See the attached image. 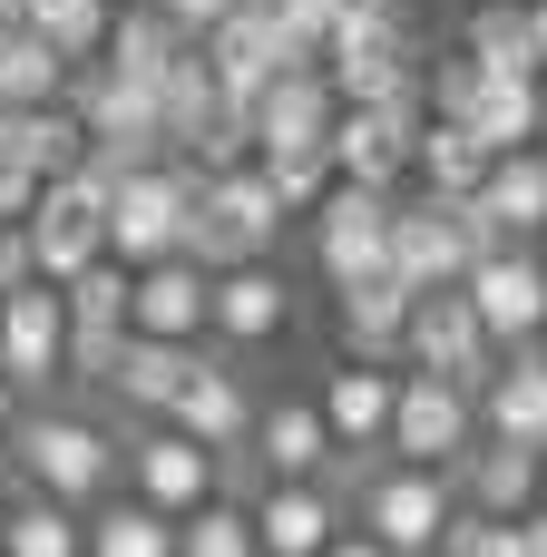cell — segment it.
<instances>
[{
    "label": "cell",
    "instance_id": "cell-29",
    "mask_svg": "<svg viewBox=\"0 0 547 557\" xmlns=\"http://www.w3.org/2000/svg\"><path fill=\"white\" fill-rule=\"evenodd\" d=\"M78 557H176V519L147 499H117V509L78 519Z\"/></svg>",
    "mask_w": 547,
    "mask_h": 557
},
{
    "label": "cell",
    "instance_id": "cell-15",
    "mask_svg": "<svg viewBox=\"0 0 547 557\" xmlns=\"http://www.w3.org/2000/svg\"><path fill=\"white\" fill-rule=\"evenodd\" d=\"M127 333L157 343H206V264L196 255H157L127 274Z\"/></svg>",
    "mask_w": 547,
    "mask_h": 557
},
{
    "label": "cell",
    "instance_id": "cell-42",
    "mask_svg": "<svg viewBox=\"0 0 547 557\" xmlns=\"http://www.w3.org/2000/svg\"><path fill=\"white\" fill-rule=\"evenodd\" d=\"M157 10H166V20H176V29H186V39H196V29H206V20H225V10H235V0H157Z\"/></svg>",
    "mask_w": 547,
    "mask_h": 557
},
{
    "label": "cell",
    "instance_id": "cell-10",
    "mask_svg": "<svg viewBox=\"0 0 547 557\" xmlns=\"http://www.w3.org/2000/svg\"><path fill=\"white\" fill-rule=\"evenodd\" d=\"M470 255H489V245L460 225V206H440V196H421V206H391L382 274H401L411 294H431V284H460V274H470Z\"/></svg>",
    "mask_w": 547,
    "mask_h": 557
},
{
    "label": "cell",
    "instance_id": "cell-20",
    "mask_svg": "<svg viewBox=\"0 0 547 557\" xmlns=\"http://www.w3.org/2000/svg\"><path fill=\"white\" fill-rule=\"evenodd\" d=\"M391 362H343L333 382H323V431H333V450H382V431H391Z\"/></svg>",
    "mask_w": 547,
    "mask_h": 557
},
{
    "label": "cell",
    "instance_id": "cell-23",
    "mask_svg": "<svg viewBox=\"0 0 547 557\" xmlns=\"http://www.w3.org/2000/svg\"><path fill=\"white\" fill-rule=\"evenodd\" d=\"M215 117H225V88L206 78V59H196V39H186V49L166 59V78H157V147H166V157H186Z\"/></svg>",
    "mask_w": 547,
    "mask_h": 557
},
{
    "label": "cell",
    "instance_id": "cell-44",
    "mask_svg": "<svg viewBox=\"0 0 547 557\" xmlns=\"http://www.w3.org/2000/svg\"><path fill=\"white\" fill-rule=\"evenodd\" d=\"M10 431H20V382L0 372V450H10Z\"/></svg>",
    "mask_w": 547,
    "mask_h": 557
},
{
    "label": "cell",
    "instance_id": "cell-14",
    "mask_svg": "<svg viewBox=\"0 0 547 557\" xmlns=\"http://www.w3.org/2000/svg\"><path fill=\"white\" fill-rule=\"evenodd\" d=\"M59 343H69L59 284H49V274L10 284V294H0V372H10L20 392H49V382H59Z\"/></svg>",
    "mask_w": 547,
    "mask_h": 557
},
{
    "label": "cell",
    "instance_id": "cell-47",
    "mask_svg": "<svg viewBox=\"0 0 547 557\" xmlns=\"http://www.w3.org/2000/svg\"><path fill=\"white\" fill-rule=\"evenodd\" d=\"M529 49H538V69H547V0H529Z\"/></svg>",
    "mask_w": 547,
    "mask_h": 557
},
{
    "label": "cell",
    "instance_id": "cell-49",
    "mask_svg": "<svg viewBox=\"0 0 547 557\" xmlns=\"http://www.w3.org/2000/svg\"><path fill=\"white\" fill-rule=\"evenodd\" d=\"M10 29H20V0H0V39H10Z\"/></svg>",
    "mask_w": 547,
    "mask_h": 557
},
{
    "label": "cell",
    "instance_id": "cell-5",
    "mask_svg": "<svg viewBox=\"0 0 547 557\" xmlns=\"http://www.w3.org/2000/svg\"><path fill=\"white\" fill-rule=\"evenodd\" d=\"M480 441V401L460 392V382H440V372H401L391 382V431H382V450L391 460H411V470H460V450Z\"/></svg>",
    "mask_w": 547,
    "mask_h": 557
},
{
    "label": "cell",
    "instance_id": "cell-25",
    "mask_svg": "<svg viewBox=\"0 0 547 557\" xmlns=\"http://www.w3.org/2000/svg\"><path fill=\"white\" fill-rule=\"evenodd\" d=\"M499 235H538L547 225V147H509V157H489V176H480V196H470Z\"/></svg>",
    "mask_w": 547,
    "mask_h": 557
},
{
    "label": "cell",
    "instance_id": "cell-48",
    "mask_svg": "<svg viewBox=\"0 0 547 557\" xmlns=\"http://www.w3.org/2000/svg\"><path fill=\"white\" fill-rule=\"evenodd\" d=\"M538 147H547V69H538Z\"/></svg>",
    "mask_w": 547,
    "mask_h": 557
},
{
    "label": "cell",
    "instance_id": "cell-8",
    "mask_svg": "<svg viewBox=\"0 0 547 557\" xmlns=\"http://www.w3.org/2000/svg\"><path fill=\"white\" fill-rule=\"evenodd\" d=\"M421 98H391V108H333V127H323V157H333V176H352V186H401L411 176V137H421Z\"/></svg>",
    "mask_w": 547,
    "mask_h": 557
},
{
    "label": "cell",
    "instance_id": "cell-17",
    "mask_svg": "<svg viewBox=\"0 0 547 557\" xmlns=\"http://www.w3.org/2000/svg\"><path fill=\"white\" fill-rule=\"evenodd\" d=\"M166 421L225 460V450H245V431H254V392H245V372H235V362H206V352H196V372L176 382Z\"/></svg>",
    "mask_w": 547,
    "mask_h": 557
},
{
    "label": "cell",
    "instance_id": "cell-46",
    "mask_svg": "<svg viewBox=\"0 0 547 557\" xmlns=\"http://www.w3.org/2000/svg\"><path fill=\"white\" fill-rule=\"evenodd\" d=\"M352 10H372V20H401V29H411V10H421V0H352Z\"/></svg>",
    "mask_w": 547,
    "mask_h": 557
},
{
    "label": "cell",
    "instance_id": "cell-38",
    "mask_svg": "<svg viewBox=\"0 0 547 557\" xmlns=\"http://www.w3.org/2000/svg\"><path fill=\"white\" fill-rule=\"evenodd\" d=\"M333 20H343V0H274V29H284V59L303 69H323V39H333Z\"/></svg>",
    "mask_w": 547,
    "mask_h": 557
},
{
    "label": "cell",
    "instance_id": "cell-36",
    "mask_svg": "<svg viewBox=\"0 0 547 557\" xmlns=\"http://www.w3.org/2000/svg\"><path fill=\"white\" fill-rule=\"evenodd\" d=\"M59 304H69V323H117V333H127V264H117V255L78 264V274L59 284Z\"/></svg>",
    "mask_w": 547,
    "mask_h": 557
},
{
    "label": "cell",
    "instance_id": "cell-31",
    "mask_svg": "<svg viewBox=\"0 0 547 557\" xmlns=\"http://www.w3.org/2000/svg\"><path fill=\"white\" fill-rule=\"evenodd\" d=\"M108 10H117V0H20V29H29V39H49V49L78 69V59H98Z\"/></svg>",
    "mask_w": 547,
    "mask_h": 557
},
{
    "label": "cell",
    "instance_id": "cell-39",
    "mask_svg": "<svg viewBox=\"0 0 547 557\" xmlns=\"http://www.w3.org/2000/svg\"><path fill=\"white\" fill-rule=\"evenodd\" d=\"M117 343H127L117 323H69V343H59V372H69V382H108V372H117Z\"/></svg>",
    "mask_w": 547,
    "mask_h": 557
},
{
    "label": "cell",
    "instance_id": "cell-19",
    "mask_svg": "<svg viewBox=\"0 0 547 557\" xmlns=\"http://www.w3.org/2000/svg\"><path fill=\"white\" fill-rule=\"evenodd\" d=\"M450 480H460V499L489 509V519H529V509H538V450H529V441H499V431H489V441L460 450Z\"/></svg>",
    "mask_w": 547,
    "mask_h": 557
},
{
    "label": "cell",
    "instance_id": "cell-41",
    "mask_svg": "<svg viewBox=\"0 0 547 557\" xmlns=\"http://www.w3.org/2000/svg\"><path fill=\"white\" fill-rule=\"evenodd\" d=\"M29 274H39V264H29V235H20V225H0V294H10V284H29Z\"/></svg>",
    "mask_w": 547,
    "mask_h": 557
},
{
    "label": "cell",
    "instance_id": "cell-27",
    "mask_svg": "<svg viewBox=\"0 0 547 557\" xmlns=\"http://www.w3.org/2000/svg\"><path fill=\"white\" fill-rule=\"evenodd\" d=\"M186 372H196V343H157V333H127V343H117V372H108V392H117L127 411H166Z\"/></svg>",
    "mask_w": 547,
    "mask_h": 557
},
{
    "label": "cell",
    "instance_id": "cell-26",
    "mask_svg": "<svg viewBox=\"0 0 547 557\" xmlns=\"http://www.w3.org/2000/svg\"><path fill=\"white\" fill-rule=\"evenodd\" d=\"M411 176H421L440 206H460V196H480V176H489V147H480L460 117H421V137H411Z\"/></svg>",
    "mask_w": 547,
    "mask_h": 557
},
{
    "label": "cell",
    "instance_id": "cell-21",
    "mask_svg": "<svg viewBox=\"0 0 547 557\" xmlns=\"http://www.w3.org/2000/svg\"><path fill=\"white\" fill-rule=\"evenodd\" d=\"M333 294H343V352H352V362H401L411 284H401V274H362V284H333Z\"/></svg>",
    "mask_w": 547,
    "mask_h": 557
},
{
    "label": "cell",
    "instance_id": "cell-35",
    "mask_svg": "<svg viewBox=\"0 0 547 557\" xmlns=\"http://www.w3.org/2000/svg\"><path fill=\"white\" fill-rule=\"evenodd\" d=\"M254 176L274 186V206H284V215H303V206L333 186V157H323V147H264V157H254Z\"/></svg>",
    "mask_w": 547,
    "mask_h": 557
},
{
    "label": "cell",
    "instance_id": "cell-9",
    "mask_svg": "<svg viewBox=\"0 0 547 557\" xmlns=\"http://www.w3.org/2000/svg\"><path fill=\"white\" fill-rule=\"evenodd\" d=\"M313 264L333 274V284H362V274H382V235H391V196L382 186H352V176H333L313 206Z\"/></svg>",
    "mask_w": 547,
    "mask_h": 557
},
{
    "label": "cell",
    "instance_id": "cell-3",
    "mask_svg": "<svg viewBox=\"0 0 547 557\" xmlns=\"http://www.w3.org/2000/svg\"><path fill=\"white\" fill-rule=\"evenodd\" d=\"M186 196H196V166H186V157L127 166V176L108 186V255H117L127 274L157 264V255H176V245H186Z\"/></svg>",
    "mask_w": 547,
    "mask_h": 557
},
{
    "label": "cell",
    "instance_id": "cell-6",
    "mask_svg": "<svg viewBox=\"0 0 547 557\" xmlns=\"http://www.w3.org/2000/svg\"><path fill=\"white\" fill-rule=\"evenodd\" d=\"M460 294H470V313H480V333H489L499 352H519V343H538V333H547V264L529 255V235L470 255Z\"/></svg>",
    "mask_w": 547,
    "mask_h": 557
},
{
    "label": "cell",
    "instance_id": "cell-2",
    "mask_svg": "<svg viewBox=\"0 0 547 557\" xmlns=\"http://www.w3.org/2000/svg\"><path fill=\"white\" fill-rule=\"evenodd\" d=\"M10 460L29 470V490L39 499H59V509H88V499H108L117 490V441L98 431V421H78V411H20V431H10Z\"/></svg>",
    "mask_w": 547,
    "mask_h": 557
},
{
    "label": "cell",
    "instance_id": "cell-43",
    "mask_svg": "<svg viewBox=\"0 0 547 557\" xmlns=\"http://www.w3.org/2000/svg\"><path fill=\"white\" fill-rule=\"evenodd\" d=\"M323 557H391V548H382L372 529H333V539H323Z\"/></svg>",
    "mask_w": 547,
    "mask_h": 557
},
{
    "label": "cell",
    "instance_id": "cell-13",
    "mask_svg": "<svg viewBox=\"0 0 547 557\" xmlns=\"http://www.w3.org/2000/svg\"><path fill=\"white\" fill-rule=\"evenodd\" d=\"M117 460H127V499H147V509H166V519H186L196 499H215V450L186 441L176 421H166V431H137Z\"/></svg>",
    "mask_w": 547,
    "mask_h": 557
},
{
    "label": "cell",
    "instance_id": "cell-7",
    "mask_svg": "<svg viewBox=\"0 0 547 557\" xmlns=\"http://www.w3.org/2000/svg\"><path fill=\"white\" fill-rule=\"evenodd\" d=\"M401 362H421V372H440V382L480 392V382H489V362H499V343L480 333V313H470V294H460V284H431V294H411Z\"/></svg>",
    "mask_w": 547,
    "mask_h": 557
},
{
    "label": "cell",
    "instance_id": "cell-37",
    "mask_svg": "<svg viewBox=\"0 0 547 557\" xmlns=\"http://www.w3.org/2000/svg\"><path fill=\"white\" fill-rule=\"evenodd\" d=\"M440 557H529L519 548V519H489V509H450Z\"/></svg>",
    "mask_w": 547,
    "mask_h": 557
},
{
    "label": "cell",
    "instance_id": "cell-32",
    "mask_svg": "<svg viewBox=\"0 0 547 557\" xmlns=\"http://www.w3.org/2000/svg\"><path fill=\"white\" fill-rule=\"evenodd\" d=\"M59 88H69V59H59L49 39L10 29V39H0V108H39V98H59Z\"/></svg>",
    "mask_w": 547,
    "mask_h": 557
},
{
    "label": "cell",
    "instance_id": "cell-34",
    "mask_svg": "<svg viewBox=\"0 0 547 557\" xmlns=\"http://www.w3.org/2000/svg\"><path fill=\"white\" fill-rule=\"evenodd\" d=\"M176 557H254L245 509H235V499H196V509L176 519Z\"/></svg>",
    "mask_w": 547,
    "mask_h": 557
},
{
    "label": "cell",
    "instance_id": "cell-24",
    "mask_svg": "<svg viewBox=\"0 0 547 557\" xmlns=\"http://www.w3.org/2000/svg\"><path fill=\"white\" fill-rule=\"evenodd\" d=\"M245 441H254L264 480H323V460H333V431H323L313 401H274V411H254Z\"/></svg>",
    "mask_w": 547,
    "mask_h": 557
},
{
    "label": "cell",
    "instance_id": "cell-1",
    "mask_svg": "<svg viewBox=\"0 0 547 557\" xmlns=\"http://www.w3.org/2000/svg\"><path fill=\"white\" fill-rule=\"evenodd\" d=\"M274 235H284V206H274V186H264V176H254V157H245V166L196 176V196H186V245H176V255H196V264L215 274V264L264 255Z\"/></svg>",
    "mask_w": 547,
    "mask_h": 557
},
{
    "label": "cell",
    "instance_id": "cell-12",
    "mask_svg": "<svg viewBox=\"0 0 547 557\" xmlns=\"http://www.w3.org/2000/svg\"><path fill=\"white\" fill-rule=\"evenodd\" d=\"M206 333H215V343H235V352L284 343V333H294V294H284V274H274L264 255L215 264V274H206Z\"/></svg>",
    "mask_w": 547,
    "mask_h": 557
},
{
    "label": "cell",
    "instance_id": "cell-33",
    "mask_svg": "<svg viewBox=\"0 0 547 557\" xmlns=\"http://www.w3.org/2000/svg\"><path fill=\"white\" fill-rule=\"evenodd\" d=\"M0 557H78V509H59V499H20L10 519H0Z\"/></svg>",
    "mask_w": 547,
    "mask_h": 557
},
{
    "label": "cell",
    "instance_id": "cell-16",
    "mask_svg": "<svg viewBox=\"0 0 547 557\" xmlns=\"http://www.w3.org/2000/svg\"><path fill=\"white\" fill-rule=\"evenodd\" d=\"M333 78L323 69H274L264 88H254V108H245V137H254V157L264 147H323V127H333Z\"/></svg>",
    "mask_w": 547,
    "mask_h": 557
},
{
    "label": "cell",
    "instance_id": "cell-45",
    "mask_svg": "<svg viewBox=\"0 0 547 557\" xmlns=\"http://www.w3.org/2000/svg\"><path fill=\"white\" fill-rule=\"evenodd\" d=\"M519 548H529V557H547V509H529V519H519Z\"/></svg>",
    "mask_w": 547,
    "mask_h": 557
},
{
    "label": "cell",
    "instance_id": "cell-40",
    "mask_svg": "<svg viewBox=\"0 0 547 557\" xmlns=\"http://www.w3.org/2000/svg\"><path fill=\"white\" fill-rule=\"evenodd\" d=\"M29 196H39V176H29L20 157H0V225H20V215H29Z\"/></svg>",
    "mask_w": 547,
    "mask_h": 557
},
{
    "label": "cell",
    "instance_id": "cell-4",
    "mask_svg": "<svg viewBox=\"0 0 547 557\" xmlns=\"http://www.w3.org/2000/svg\"><path fill=\"white\" fill-rule=\"evenodd\" d=\"M20 235H29V264H39L49 284H69L78 264H98V255H108V186H98L88 166L39 176V196H29Z\"/></svg>",
    "mask_w": 547,
    "mask_h": 557
},
{
    "label": "cell",
    "instance_id": "cell-18",
    "mask_svg": "<svg viewBox=\"0 0 547 557\" xmlns=\"http://www.w3.org/2000/svg\"><path fill=\"white\" fill-rule=\"evenodd\" d=\"M245 529H254V557H323V539L343 529V509H333V490H313V480H274V490L245 509Z\"/></svg>",
    "mask_w": 547,
    "mask_h": 557
},
{
    "label": "cell",
    "instance_id": "cell-11",
    "mask_svg": "<svg viewBox=\"0 0 547 557\" xmlns=\"http://www.w3.org/2000/svg\"><path fill=\"white\" fill-rule=\"evenodd\" d=\"M450 470H411V460H391L372 490H362V529L382 539L391 557H431L440 548V529H450Z\"/></svg>",
    "mask_w": 547,
    "mask_h": 557
},
{
    "label": "cell",
    "instance_id": "cell-51",
    "mask_svg": "<svg viewBox=\"0 0 547 557\" xmlns=\"http://www.w3.org/2000/svg\"><path fill=\"white\" fill-rule=\"evenodd\" d=\"M0 519H10V509H0Z\"/></svg>",
    "mask_w": 547,
    "mask_h": 557
},
{
    "label": "cell",
    "instance_id": "cell-50",
    "mask_svg": "<svg viewBox=\"0 0 547 557\" xmlns=\"http://www.w3.org/2000/svg\"><path fill=\"white\" fill-rule=\"evenodd\" d=\"M538 509H547V450H538Z\"/></svg>",
    "mask_w": 547,
    "mask_h": 557
},
{
    "label": "cell",
    "instance_id": "cell-30",
    "mask_svg": "<svg viewBox=\"0 0 547 557\" xmlns=\"http://www.w3.org/2000/svg\"><path fill=\"white\" fill-rule=\"evenodd\" d=\"M460 49H470L489 78H538V49H529V0H480Z\"/></svg>",
    "mask_w": 547,
    "mask_h": 557
},
{
    "label": "cell",
    "instance_id": "cell-28",
    "mask_svg": "<svg viewBox=\"0 0 547 557\" xmlns=\"http://www.w3.org/2000/svg\"><path fill=\"white\" fill-rule=\"evenodd\" d=\"M489 157H509V147H538V78H489L480 69V98H470V117H460Z\"/></svg>",
    "mask_w": 547,
    "mask_h": 557
},
{
    "label": "cell",
    "instance_id": "cell-22",
    "mask_svg": "<svg viewBox=\"0 0 547 557\" xmlns=\"http://www.w3.org/2000/svg\"><path fill=\"white\" fill-rule=\"evenodd\" d=\"M176 49H186V29H176L157 0H117V10H108V39H98V69H117V78L157 88Z\"/></svg>",
    "mask_w": 547,
    "mask_h": 557
}]
</instances>
